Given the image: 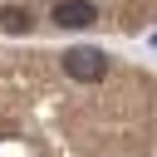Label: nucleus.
<instances>
[{
	"mask_svg": "<svg viewBox=\"0 0 157 157\" xmlns=\"http://www.w3.org/2000/svg\"><path fill=\"white\" fill-rule=\"evenodd\" d=\"M49 20H54L59 29H83V25L98 20V5H93V0H59V5L49 10Z\"/></svg>",
	"mask_w": 157,
	"mask_h": 157,
	"instance_id": "obj_1",
	"label": "nucleus"
},
{
	"mask_svg": "<svg viewBox=\"0 0 157 157\" xmlns=\"http://www.w3.org/2000/svg\"><path fill=\"white\" fill-rule=\"evenodd\" d=\"M103 69H108V59L98 49H88V44H78V49L64 54V74L69 78H103Z\"/></svg>",
	"mask_w": 157,
	"mask_h": 157,
	"instance_id": "obj_2",
	"label": "nucleus"
},
{
	"mask_svg": "<svg viewBox=\"0 0 157 157\" xmlns=\"http://www.w3.org/2000/svg\"><path fill=\"white\" fill-rule=\"evenodd\" d=\"M0 29H29V15H25L20 5H5V10H0Z\"/></svg>",
	"mask_w": 157,
	"mask_h": 157,
	"instance_id": "obj_3",
	"label": "nucleus"
}]
</instances>
